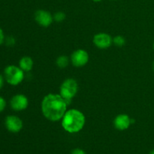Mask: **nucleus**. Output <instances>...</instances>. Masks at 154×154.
Here are the masks:
<instances>
[{"label": "nucleus", "mask_w": 154, "mask_h": 154, "mask_svg": "<svg viewBox=\"0 0 154 154\" xmlns=\"http://www.w3.org/2000/svg\"><path fill=\"white\" fill-rule=\"evenodd\" d=\"M69 58L66 56H60L57 59V65L59 68L64 69L69 65Z\"/></svg>", "instance_id": "nucleus-12"}, {"label": "nucleus", "mask_w": 154, "mask_h": 154, "mask_svg": "<svg viewBox=\"0 0 154 154\" xmlns=\"http://www.w3.org/2000/svg\"><path fill=\"white\" fill-rule=\"evenodd\" d=\"M6 107V101L5 100L4 98L0 96V113L2 112Z\"/></svg>", "instance_id": "nucleus-15"}, {"label": "nucleus", "mask_w": 154, "mask_h": 154, "mask_svg": "<svg viewBox=\"0 0 154 154\" xmlns=\"http://www.w3.org/2000/svg\"><path fill=\"white\" fill-rule=\"evenodd\" d=\"M71 60L75 67H82L84 66L89 61V54L86 51L78 49L74 51L71 56Z\"/></svg>", "instance_id": "nucleus-6"}, {"label": "nucleus", "mask_w": 154, "mask_h": 154, "mask_svg": "<svg viewBox=\"0 0 154 154\" xmlns=\"http://www.w3.org/2000/svg\"><path fill=\"white\" fill-rule=\"evenodd\" d=\"M153 51H154V42H153Z\"/></svg>", "instance_id": "nucleus-22"}, {"label": "nucleus", "mask_w": 154, "mask_h": 154, "mask_svg": "<svg viewBox=\"0 0 154 154\" xmlns=\"http://www.w3.org/2000/svg\"><path fill=\"white\" fill-rule=\"evenodd\" d=\"M5 42V34L2 29L0 27V45H2Z\"/></svg>", "instance_id": "nucleus-17"}, {"label": "nucleus", "mask_w": 154, "mask_h": 154, "mask_svg": "<svg viewBox=\"0 0 154 154\" xmlns=\"http://www.w3.org/2000/svg\"><path fill=\"white\" fill-rule=\"evenodd\" d=\"M35 20L42 26L48 27L53 23L54 17L48 11L38 10L35 14Z\"/></svg>", "instance_id": "nucleus-9"}, {"label": "nucleus", "mask_w": 154, "mask_h": 154, "mask_svg": "<svg viewBox=\"0 0 154 154\" xmlns=\"http://www.w3.org/2000/svg\"><path fill=\"white\" fill-rule=\"evenodd\" d=\"M19 67L23 72H29L33 67V61L31 57H23L19 62Z\"/></svg>", "instance_id": "nucleus-11"}, {"label": "nucleus", "mask_w": 154, "mask_h": 154, "mask_svg": "<svg viewBox=\"0 0 154 154\" xmlns=\"http://www.w3.org/2000/svg\"><path fill=\"white\" fill-rule=\"evenodd\" d=\"M131 124V119L127 114H119L114 120V127L120 131L126 130L130 126Z\"/></svg>", "instance_id": "nucleus-10"}, {"label": "nucleus", "mask_w": 154, "mask_h": 154, "mask_svg": "<svg viewBox=\"0 0 154 154\" xmlns=\"http://www.w3.org/2000/svg\"><path fill=\"white\" fill-rule=\"evenodd\" d=\"M6 129L12 133H17L23 129V121L20 117L14 115L8 116L5 120Z\"/></svg>", "instance_id": "nucleus-5"}, {"label": "nucleus", "mask_w": 154, "mask_h": 154, "mask_svg": "<svg viewBox=\"0 0 154 154\" xmlns=\"http://www.w3.org/2000/svg\"><path fill=\"white\" fill-rule=\"evenodd\" d=\"M149 154H154V149H153L152 150H150V152L149 153Z\"/></svg>", "instance_id": "nucleus-19"}, {"label": "nucleus", "mask_w": 154, "mask_h": 154, "mask_svg": "<svg viewBox=\"0 0 154 154\" xmlns=\"http://www.w3.org/2000/svg\"><path fill=\"white\" fill-rule=\"evenodd\" d=\"M67 103L60 94H50L45 96L42 102V111L46 119L59 121L63 117L67 109Z\"/></svg>", "instance_id": "nucleus-1"}, {"label": "nucleus", "mask_w": 154, "mask_h": 154, "mask_svg": "<svg viewBox=\"0 0 154 154\" xmlns=\"http://www.w3.org/2000/svg\"><path fill=\"white\" fill-rule=\"evenodd\" d=\"M112 1H117V0H112Z\"/></svg>", "instance_id": "nucleus-23"}, {"label": "nucleus", "mask_w": 154, "mask_h": 154, "mask_svg": "<svg viewBox=\"0 0 154 154\" xmlns=\"http://www.w3.org/2000/svg\"><path fill=\"white\" fill-rule=\"evenodd\" d=\"M86 119L81 111L71 109L66 112L62 118V126L69 133H77L84 128Z\"/></svg>", "instance_id": "nucleus-2"}, {"label": "nucleus", "mask_w": 154, "mask_h": 154, "mask_svg": "<svg viewBox=\"0 0 154 154\" xmlns=\"http://www.w3.org/2000/svg\"><path fill=\"white\" fill-rule=\"evenodd\" d=\"M11 107L16 111H23L29 105V100L23 94H17L11 98L10 101Z\"/></svg>", "instance_id": "nucleus-7"}, {"label": "nucleus", "mask_w": 154, "mask_h": 154, "mask_svg": "<svg viewBox=\"0 0 154 154\" xmlns=\"http://www.w3.org/2000/svg\"><path fill=\"white\" fill-rule=\"evenodd\" d=\"M78 90V85L77 81L73 78H68L60 86V95L65 99L67 105H69L71 100L76 96Z\"/></svg>", "instance_id": "nucleus-3"}, {"label": "nucleus", "mask_w": 154, "mask_h": 154, "mask_svg": "<svg viewBox=\"0 0 154 154\" xmlns=\"http://www.w3.org/2000/svg\"><path fill=\"white\" fill-rule=\"evenodd\" d=\"M4 78L9 84L17 86L23 81L24 72L20 67L10 65L5 69Z\"/></svg>", "instance_id": "nucleus-4"}, {"label": "nucleus", "mask_w": 154, "mask_h": 154, "mask_svg": "<svg viewBox=\"0 0 154 154\" xmlns=\"http://www.w3.org/2000/svg\"><path fill=\"white\" fill-rule=\"evenodd\" d=\"M113 42H114V45H117V46L123 47V45L126 44V40H125V38L123 36L117 35L114 38V39H113Z\"/></svg>", "instance_id": "nucleus-13"}, {"label": "nucleus", "mask_w": 154, "mask_h": 154, "mask_svg": "<svg viewBox=\"0 0 154 154\" xmlns=\"http://www.w3.org/2000/svg\"><path fill=\"white\" fill-rule=\"evenodd\" d=\"M93 2H99L102 1V0H93Z\"/></svg>", "instance_id": "nucleus-20"}, {"label": "nucleus", "mask_w": 154, "mask_h": 154, "mask_svg": "<svg viewBox=\"0 0 154 154\" xmlns=\"http://www.w3.org/2000/svg\"><path fill=\"white\" fill-rule=\"evenodd\" d=\"M153 70H154V61H153Z\"/></svg>", "instance_id": "nucleus-21"}, {"label": "nucleus", "mask_w": 154, "mask_h": 154, "mask_svg": "<svg viewBox=\"0 0 154 154\" xmlns=\"http://www.w3.org/2000/svg\"><path fill=\"white\" fill-rule=\"evenodd\" d=\"M3 85H4V78L2 75H0V90L2 88Z\"/></svg>", "instance_id": "nucleus-18"}, {"label": "nucleus", "mask_w": 154, "mask_h": 154, "mask_svg": "<svg viewBox=\"0 0 154 154\" xmlns=\"http://www.w3.org/2000/svg\"><path fill=\"white\" fill-rule=\"evenodd\" d=\"M93 43L99 49H107L111 45L113 39L107 33L101 32L95 35L93 37Z\"/></svg>", "instance_id": "nucleus-8"}, {"label": "nucleus", "mask_w": 154, "mask_h": 154, "mask_svg": "<svg viewBox=\"0 0 154 154\" xmlns=\"http://www.w3.org/2000/svg\"><path fill=\"white\" fill-rule=\"evenodd\" d=\"M71 154H87L84 150L80 148H75L72 151Z\"/></svg>", "instance_id": "nucleus-16"}, {"label": "nucleus", "mask_w": 154, "mask_h": 154, "mask_svg": "<svg viewBox=\"0 0 154 154\" xmlns=\"http://www.w3.org/2000/svg\"><path fill=\"white\" fill-rule=\"evenodd\" d=\"M66 18V14L62 11H58L55 13L54 16V19L57 22H61V21L64 20Z\"/></svg>", "instance_id": "nucleus-14"}]
</instances>
